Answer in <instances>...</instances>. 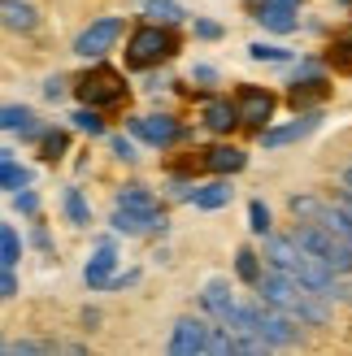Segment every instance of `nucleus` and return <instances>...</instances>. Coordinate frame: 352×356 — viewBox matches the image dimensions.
<instances>
[{
  "label": "nucleus",
  "mask_w": 352,
  "mask_h": 356,
  "mask_svg": "<svg viewBox=\"0 0 352 356\" xmlns=\"http://www.w3.org/2000/svg\"><path fill=\"white\" fill-rule=\"evenodd\" d=\"M261 257H266L274 270L301 278L309 291H318L322 300H330V305H348V300H352V282H348V274L326 270V265L313 257V252H305V248L296 243L291 235H270V230H266V248H261Z\"/></svg>",
  "instance_id": "1"
},
{
  "label": "nucleus",
  "mask_w": 352,
  "mask_h": 356,
  "mask_svg": "<svg viewBox=\"0 0 352 356\" xmlns=\"http://www.w3.org/2000/svg\"><path fill=\"white\" fill-rule=\"evenodd\" d=\"M253 287H257V300H261V305L278 309L283 317H291L296 326H326V322H330V300H322L318 291H309L301 278L274 270V265L257 274Z\"/></svg>",
  "instance_id": "2"
},
{
  "label": "nucleus",
  "mask_w": 352,
  "mask_h": 356,
  "mask_svg": "<svg viewBox=\"0 0 352 356\" xmlns=\"http://www.w3.org/2000/svg\"><path fill=\"white\" fill-rule=\"evenodd\" d=\"M291 239L301 243L305 252L318 257L326 270H335V274H352V248H348L344 239H335L326 226H318V222H296Z\"/></svg>",
  "instance_id": "3"
},
{
  "label": "nucleus",
  "mask_w": 352,
  "mask_h": 356,
  "mask_svg": "<svg viewBox=\"0 0 352 356\" xmlns=\"http://www.w3.org/2000/svg\"><path fill=\"white\" fill-rule=\"evenodd\" d=\"M291 218L296 222H318L335 239H344L352 248V213L339 200H322V195H291Z\"/></svg>",
  "instance_id": "4"
},
{
  "label": "nucleus",
  "mask_w": 352,
  "mask_h": 356,
  "mask_svg": "<svg viewBox=\"0 0 352 356\" xmlns=\"http://www.w3.org/2000/svg\"><path fill=\"white\" fill-rule=\"evenodd\" d=\"M174 48H179V44H174L170 26H161V22H148V26H139V31L131 35V40H127V65H131V70L157 65L161 57H170Z\"/></svg>",
  "instance_id": "5"
},
{
  "label": "nucleus",
  "mask_w": 352,
  "mask_h": 356,
  "mask_svg": "<svg viewBox=\"0 0 352 356\" xmlns=\"http://www.w3.org/2000/svg\"><path fill=\"white\" fill-rule=\"evenodd\" d=\"M74 92H79L83 104H92V109H104V104H118L122 96H127V83H122L118 70L96 65L92 74H83V79L74 83Z\"/></svg>",
  "instance_id": "6"
},
{
  "label": "nucleus",
  "mask_w": 352,
  "mask_h": 356,
  "mask_svg": "<svg viewBox=\"0 0 352 356\" xmlns=\"http://www.w3.org/2000/svg\"><path fill=\"white\" fill-rule=\"evenodd\" d=\"M127 131L135 135V139H144V144H152V148H170V144H179L183 139V127L174 122L170 113H144V118H131L127 122Z\"/></svg>",
  "instance_id": "7"
},
{
  "label": "nucleus",
  "mask_w": 352,
  "mask_h": 356,
  "mask_svg": "<svg viewBox=\"0 0 352 356\" xmlns=\"http://www.w3.org/2000/svg\"><path fill=\"white\" fill-rule=\"evenodd\" d=\"M118 35H122V17H100V22H92V26H83L79 35H74V52L79 57H104L113 44H118Z\"/></svg>",
  "instance_id": "8"
},
{
  "label": "nucleus",
  "mask_w": 352,
  "mask_h": 356,
  "mask_svg": "<svg viewBox=\"0 0 352 356\" xmlns=\"http://www.w3.org/2000/svg\"><path fill=\"white\" fill-rule=\"evenodd\" d=\"M209 317H179L174 322V330H170V352L174 356H196V352H205L209 348Z\"/></svg>",
  "instance_id": "9"
},
{
  "label": "nucleus",
  "mask_w": 352,
  "mask_h": 356,
  "mask_svg": "<svg viewBox=\"0 0 352 356\" xmlns=\"http://www.w3.org/2000/svg\"><path fill=\"white\" fill-rule=\"evenodd\" d=\"M253 17H257L266 31L287 35V31H296V22H301V0H261Z\"/></svg>",
  "instance_id": "10"
},
{
  "label": "nucleus",
  "mask_w": 352,
  "mask_h": 356,
  "mask_svg": "<svg viewBox=\"0 0 352 356\" xmlns=\"http://www.w3.org/2000/svg\"><path fill=\"white\" fill-rule=\"evenodd\" d=\"M235 109H239V122L266 127V122L274 118V96H270V92H261V87H243L239 100H235Z\"/></svg>",
  "instance_id": "11"
},
{
  "label": "nucleus",
  "mask_w": 352,
  "mask_h": 356,
  "mask_svg": "<svg viewBox=\"0 0 352 356\" xmlns=\"http://www.w3.org/2000/svg\"><path fill=\"white\" fill-rule=\"evenodd\" d=\"M318 118H322V113H305V118L287 122V127H274V131H266V127H261V144H266V148L296 144V139H305L309 131H318Z\"/></svg>",
  "instance_id": "12"
},
{
  "label": "nucleus",
  "mask_w": 352,
  "mask_h": 356,
  "mask_svg": "<svg viewBox=\"0 0 352 356\" xmlns=\"http://www.w3.org/2000/svg\"><path fill=\"white\" fill-rule=\"evenodd\" d=\"M113 270H118V252H113V243H100L96 248V257L87 261V270H83V282L92 291H104L109 287V278H113Z\"/></svg>",
  "instance_id": "13"
},
{
  "label": "nucleus",
  "mask_w": 352,
  "mask_h": 356,
  "mask_svg": "<svg viewBox=\"0 0 352 356\" xmlns=\"http://www.w3.org/2000/svg\"><path fill=\"white\" fill-rule=\"evenodd\" d=\"M0 22L9 31H35L40 26V9L31 0H0Z\"/></svg>",
  "instance_id": "14"
},
{
  "label": "nucleus",
  "mask_w": 352,
  "mask_h": 356,
  "mask_svg": "<svg viewBox=\"0 0 352 356\" xmlns=\"http://www.w3.org/2000/svg\"><path fill=\"white\" fill-rule=\"evenodd\" d=\"M205 165L214 170V174H239L243 165H248V152L235 148V144H218V148L205 152Z\"/></svg>",
  "instance_id": "15"
},
{
  "label": "nucleus",
  "mask_w": 352,
  "mask_h": 356,
  "mask_svg": "<svg viewBox=\"0 0 352 356\" xmlns=\"http://www.w3.org/2000/svg\"><path fill=\"white\" fill-rule=\"evenodd\" d=\"M113 204L135 209V213H144V218H157V222L166 226V213H161V204H157V195H152V191H144V187H122Z\"/></svg>",
  "instance_id": "16"
},
{
  "label": "nucleus",
  "mask_w": 352,
  "mask_h": 356,
  "mask_svg": "<svg viewBox=\"0 0 352 356\" xmlns=\"http://www.w3.org/2000/svg\"><path fill=\"white\" fill-rule=\"evenodd\" d=\"M200 300H205V309L214 313V322H226V313L235 309V296H231V282H226V278H214Z\"/></svg>",
  "instance_id": "17"
},
{
  "label": "nucleus",
  "mask_w": 352,
  "mask_h": 356,
  "mask_svg": "<svg viewBox=\"0 0 352 356\" xmlns=\"http://www.w3.org/2000/svg\"><path fill=\"white\" fill-rule=\"evenodd\" d=\"M113 230L118 235H144V230H161V222L157 218H144V213H135V209H122V204H113Z\"/></svg>",
  "instance_id": "18"
},
{
  "label": "nucleus",
  "mask_w": 352,
  "mask_h": 356,
  "mask_svg": "<svg viewBox=\"0 0 352 356\" xmlns=\"http://www.w3.org/2000/svg\"><path fill=\"white\" fill-rule=\"evenodd\" d=\"M231 195H235V187L226 183V178H218V183H209V187H196L187 200L196 209H222V204H231Z\"/></svg>",
  "instance_id": "19"
},
{
  "label": "nucleus",
  "mask_w": 352,
  "mask_h": 356,
  "mask_svg": "<svg viewBox=\"0 0 352 356\" xmlns=\"http://www.w3.org/2000/svg\"><path fill=\"white\" fill-rule=\"evenodd\" d=\"M235 122H239L235 100H214V104L205 109V127H209V131H218V135H222V131H231Z\"/></svg>",
  "instance_id": "20"
},
{
  "label": "nucleus",
  "mask_w": 352,
  "mask_h": 356,
  "mask_svg": "<svg viewBox=\"0 0 352 356\" xmlns=\"http://www.w3.org/2000/svg\"><path fill=\"white\" fill-rule=\"evenodd\" d=\"M31 183H35V174H31L22 161L0 156V191H17V187H31Z\"/></svg>",
  "instance_id": "21"
},
{
  "label": "nucleus",
  "mask_w": 352,
  "mask_h": 356,
  "mask_svg": "<svg viewBox=\"0 0 352 356\" xmlns=\"http://www.w3.org/2000/svg\"><path fill=\"white\" fill-rule=\"evenodd\" d=\"M144 17L161 26H179L183 22V5L179 0H144Z\"/></svg>",
  "instance_id": "22"
},
{
  "label": "nucleus",
  "mask_w": 352,
  "mask_h": 356,
  "mask_svg": "<svg viewBox=\"0 0 352 356\" xmlns=\"http://www.w3.org/2000/svg\"><path fill=\"white\" fill-rule=\"evenodd\" d=\"M22 261V235H17V230L9 226V222H0V265H13Z\"/></svg>",
  "instance_id": "23"
},
{
  "label": "nucleus",
  "mask_w": 352,
  "mask_h": 356,
  "mask_svg": "<svg viewBox=\"0 0 352 356\" xmlns=\"http://www.w3.org/2000/svg\"><path fill=\"white\" fill-rule=\"evenodd\" d=\"M65 148H70V135H65V131H57V127H44V131H40V152H44V161H61Z\"/></svg>",
  "instance_id": "24"
},
{
  "label": "nucleus",
  "mask_w": 352,
  "mask_h": 356,
  "mask_svg": "<svg viewBox=\"0 0 352 356\" xmlns=\"http://www.w3.org/2000/svg\"><path fill=\"white\" fill-rule=\"evenodd\" d=\"M61 204H65V218L74 222V226H92V209H87V200H83V191H79V187H65Z\"/></svg>",
  "instance_id": "25"
},
{
  "label": "nucleus",
  "mask_w": 352,
  "mask_h": 356,
  "mask_svg": "<svg viewBox=\"0 0 352 356\" xmlns=\"http://www.w3.org/2000/svg\"><path fill=\"white\" fill-rule=\"evenodd\" d=\"M31 118L35 113L26 109V104H0V131H22Z\"/></svg>",
  "instance_id": "26"
},
{
  "label": "nucleus",
  "mask_w": 352,
  "mask_h": 356,
  "mask_svg": "<svg viewBox=\"0 0 352 356\" xmlns=\"http://www.w3.org/2000/svg\"><path fill=\"white\" fill-rule=\"evenodd\" d=\"M70 122H74L79 131H87V135H104V118H100V109H92V104L74 109V113H70Z\"/></svg>",
  "instance_id": "27"
},
{
  "label": "nucleus",
  "mask_w": 352,
  "mask_h": 356,
  "mask_svg": "<svg viewBox=\"0 0 352 356\" xmlns=\"http://www.w3.org/2000/svg\"><path fill=\"white\" fill-rule=\"evenodd\" d=\"M235 274H239L243 282H257V274H261V257L253 252V248H239V252H235Z\"/></svg>",
  "instance_id": "28"
},
{
  "label": "nucleus",
  "mask_w": 352,
  "mask_h": 356,
  "mask_svg": "<svg viewBox=\"0 0 352 356\" xmlns=\"http://www.w3.org/2000/svg\"><path fill=\"white\" fill-rule=\"evenodd\" d=\"M248 226H253V235H266V230L274 226L270 204H266V200H248Z\"/></svg>",
  "instance_id": "29"
},
{
  "label": "nucleus",
  "mask_w": 352,
  "mask_h": 356,
  "mask_svg": "<svg viewBox=\"0 0 352 356\" xmlns=\"http://www.w3.org/2000/svg\"><path fill=\"white\" fill-rule=\"evenodd\" d=\"M248 57H253V61H287L291 52L278 48V44H248Z\"/></svg>",
  "instance_id": "30"
},
{
  "label": "nucleus",
  "mask_w": 352,
  "mask_h": 356,
  "mask_svg": "<svg viewBox=\"0 0 352 356\" xmlns=\"http://www.w3.org/2000/svg\"><path fill=\"white\" fill-rule=\"evenodd\" d=\"M13 209L26 213V218H35V213H40V195H35L31 187H17V191H13Z\"/></svg>",
  "instance_id": "31"
},
{
  "label": "nucleus",
  "mask_w": 352,
  "mask_h": 356,
  "mask_svg": "<svg viewBox=\"0 0 352 356\" xmlns=\"http://www.w3.org/2000/svg\"><path fill=\"white\" fill-rule=\"evenodd\" d=\"M9 352H17V356H35V352H57V343H48V339H17V343H9Z\"/></svg>",
  "instance_id": "32"
},
{
  "label": "nucleus",
  "mask_w": 352,
  "mask_h": 356,
  "mask_svg": "<svg viewBox=\"0 0 352 356\" xmlns=\"http://www.w3.org/2000/svg\"><path fill=\"white\" fill-rule=\"evenodd\" d=\"M13 296H17V278L9 265H0V300H13Z\"/></svg>",
  "instance_id": "33"
},
{
  "label": "nucleus",
  "mask_w": 352,
  "mask_h": 356,
  "mask_svg": "<svg viewBox=\"0 0 352 356\" xmlns=\"http://www.w3.org/2000/svg\"><path fill=\"white\" fill-rule=\"evenodd\" d=\"M113 156H118V161H135V144H131L127 135H118V139H113Z\"/></svg>",
  "instance_id": "34"
},
{
  "label": "nucleus",
  "mask_w": 352,
  "mask_h": 356,
  "mask_svg": "<svg viewBox=\"0 0 352 356\" xmlns=\"http://www.w3.org/2000/svg\"><path fill=\"white\" fill-rule=\"evenodd\" d=\"M65 83H70V79L52 74V79H48V87H44V92H48V100H61V96H65Z\"/></svg>",
  "instance_id": "35"
},
{
  "label": "nucleus",
  "mask_w": 352,
  "mask_h": 356,
  "mask_svg": "<svg viewBox=\"0 0 352 356\" xmlns=\"http://www.w3.org/2000/svg\"><path fill=\"white\" fill-rule=\"evenodd\" d=\"M191 79H200V87H209V83L218 79V70L214 65H196V70H191Z\"/></svg>",
  "instance_id": "36"
},
{
  "label": "nucleus",
  "mask_w": 352,
  "mask_h": 356,
  "mask_svg": "<svg viewBox=\"0 0 352 356\" xmlns=\"http://www.w3.org/2000/svg\"><path fill=\"white\" fill-rule=\"evenodd\" d=\"M196 35H200V40H218L222 26H218V22H196Z\"/></svg>",
  "instance_id": "37"
},
{
  "label": "nucleus",
  "mask_w": 352,
  "mask_h": 356,
  "mask_svg": "<svg viewBox=\"0 0 352 356\" xmlns=\"http://www.w3.org/2000/svg\"><path fill=\"white\" fill-rule=\"evenodd\" d=\"M335 200H339V204H344V209L352 213V183H339V191H335Z\"/></svg>",
  "instance_id": "38"
},
{
  "label": "nucleus",
  "mask_w": 352,
  "mask_h": 356,
  "mask_svg": "<svg viewBox=\"0 0 352 356\" xmlns=\"http://www.w3.org/2000/svg\"><path fill=\"white\" fill-rule=\"evenodd\" d=\"M0 352H9V339H0Z\"/></svg>",
  "instance_id": "39"
}]
</instances>
